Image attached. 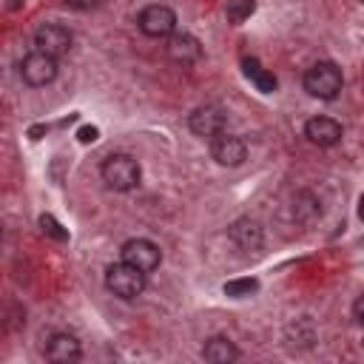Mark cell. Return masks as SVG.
Listing matches in <instances>:
<instances>
[{"label": "cell", "instance_id": "cell-15", "mask_svg": "<svg viewBox=\"0 0 364 364\" xmlns=\"http://www.w3.org/2000/svg\"><path fill=\"white\" fill-rule=\"evenodd\" d=\"M242 68H245V77H247L262 94H273V91H276V77H273L256 57H245V60H242Z\"/></svg>", "mask_w": 364, "mask_h": 364}, {"label": "cell", "instance_id": "cell-4", "mask_svg": "<svg viewBox=\"0 0 364 364\" xmlns=\"http://www.w3.org/2000/svg\"><path fill=\"white\" fill-rule=\"evenodd\" d=\"M136 26H139V31H142L145 37L162 40V37H171V34L176 31V14H173V9L154 3V6H145V9L139 11Z\"/></svg>", "mask_w": 364, "mask_h": 364}, {"label": "cell", "instance_id": "cell-11", "mask_svg": "<svg viewBox=\"0 0 364 364\" xmlns=\"http://www.w3.org/2000/svg\"><path fill=\"white\" fill-rule=\"evenodd\" d=\"M230 239H233V245L239 247V250H245V253H253V250H259L262 247V242H264V230H262V225L256 222V219H250V216H242V219H236L233 225H230Z\"/></svg>", "mask_w": 364, "mask_h": 364}, {"label": "cell", "instance_id": "cell-14", "mask_svg": "<svg viewBox=\"0 0 364 364\" xmlns=\"http://www.w3.org/2000/svg\"><path fill=\"white\" fill-rule=\"evenodd\" d=\"M202 358L210 361V364H228V361H236V358H239V350H236V344H233L230 338H225V336H213V338L205 341V347H202Z\"/></svg>", "mask_w": 364, "mask_h": 364}, {"label": "cell", "instance_id": "cell-25", "mask_svg": "<svg viewBox=\"0 0 364 364\" xmlns=\"http://www.w3.org/2000/svg\"><path fill=\"white\" fill-rule=\"evenodd\" d=\"M361 3H364V0H361Z\"/></svg>", "mask_w": 364, "mask_h": 364}, {"label": "cell", "instance_id": "cell-8", "mask_svg": "<svg viewBox=\"0 0 364 364\" xmlns=\"http://www.w3.org/2000/svg\"><path fill=\"white\" fill-rule=\"evenodd\" d=\"M71 40H74L71 31H68L65 26H60V23H43V26H37V31H34V46H37L40 51L51 54V57L68 54Z\"/></svg>", "mask_w": 364, "mask_h": 364}, {"label": "cell", "instance_id": "cell-9", "mask_svg": "<svg viewBox=\"0 0 364 364\" xmlns=\"http://www.w3.org/2000/svg\"><path fill=\"white\" fill-rule=\"evenodd\" d=\"M210 156L225 168H236V165H242L247 159V145L236 134L222 131V134H216L210 139Z\"/></svg>", "mask_w": 364, "mask_h": 364}, {"label": "cell", "instance_id": "cell-16", "mask_svg": "<svg viewBox=\"0 0 364 364\" xmlns=\"http://www.w3.org/2000/svg\"><path fill=\"white\" fill-rule=\"evenodd\" d=\"M318 213H321L318 199L310 191L296 193V199H293V216H296V222H313Z\"/></svg>", "mask_w": 364, "mask_h": 364}, {"label": "cell", "instance_id": "cell-22", "mask_svg": "<svg viewBox=\"0 0 364 364\" xmlns=\"http://www.w3.org/2000/svg\"><path fill=\"white\" fill-rule=\"evenodd\" d=\"M353 318H355V321L364 327V293H361V296L353 301Z\"/></svg>", "mask_w": 364, "mask_h": 364}, {"label": "cell", "instance_id": "cell-12", "mask_svg": "<svg viewBox=\"0 0 364 364\" xmlns=\"http://www.w3.org/2000/svg\"><path fill=\"white\" fill-rule=\"evenodd\" d=\"M80 355H82V347L71 333H54L46 344V358L54 364H74L80 361Z\"/></svg>", "mask_w": 364, "mask_h": 364}, {"label": "cell", "instance_id": "cell-21", "mask_svg": "<svg viewBox=\"0 0 364 364\" xmlns=\"http://www.w3.org/2000/svg\"><path fill=\"white\" fill-rule=\"evenodd\" d=\"M68 9H77V11H88L94 6H100V0H63Z\"/></svg>", "mask_w": 364, "mask_h": 364}, {"label": "cell", "instance_id": "cell-19", "mask_svg": "<svg viewBox=\"0 0 364 364\" xmlns=\"http://www.w3.org/2000/svg\"><path fill=\"white\" fill-rule=\"evenodd\" d=\"M40 228H43V233H48V236L57 239V242H65V239H68V230H65L51 213H43V216H40Z\"/></svg>", "mask_w": 364, "mask_h": 364}, {"label": "cell", "instance_id": "cell-6", "mask_svg": "<svg viewBox=\"0 0 364 364\" xmlns=\"http://www.w3.org/2000/svg\"><path fill=\"white\" fill-rule=\"evenodd\" d=\"M119 253H122V262L139 267L142 273H154L162 262V250L151 239H128Z\"/></svg>", "mask_w": 364, "mask_h": 364}, {"label": "cell", "instance_id": "cell-2", "mask_svg": "<svg viewBox=\"0 0 364 364\" xmlns=\"http://www.w3.org/2000/svg\"><path fill=\"white\" fill-rule=\"evenodd\" d=\"M304 91L318 100H333L341 91V68L330 60H318L304 71Z\"/></svg>", "mask_w": 364, "mask_h": 364}, {"label": "cell", "instance_id": "cell-18", "mask_svg": "<svg viewBox=\"0 0 364 364\" xmlns=\"http://www.w3.org/2000/svg\"><path fill=\"white\" fill-rule=\"evenodd\" d=\"M225 296H233V299H245V296H250V293H256L259 290V282L253 279V276H245V279H230V282H225Z\"/></svg>", "mask_w": 364, "mask_h": 364}, {"label": "cell", "instance_id": "cell-17", "mask_svg": "<svg viewBox=\"0 0 364 364\" xmlns=\"http://www.w3.org/2000/svg\"><path fill=\"white\" fill-rule=\"evenodd\" d=\"M253 11H256V0H230L225 9V17H228V23L242 26Z\"/></svg>", "mask_w": 364, "mask_h": 364}, {"label": "cell", "instance_id": "cell-5", "mask_svg": "<svg viewBox=\"0 0 364 364\" xmlns=\"http://www.w3.org/2000/svg\"><path fill=\"white\" fill-rule=\"evenodd\" d=\"M20 77H23L28 85H34V88L48 85V82L57 77V57H51V54H46V51L34 48L31 54L23 57V63H20Z\"/></svg>", "mask_w": 364, "mask_h": 364}, {"label": "cell", "instance_id": "cell-1", "mask_svg": "<svg viewBox=\"0 0 364 364\" xmlns=\"http://www.w3.org/2000/svg\"><path fill=\"white\" fill-rule=\"evenodd\" d=\"M100 173H102V182H105L111 191L125 193V191H134V188L139 185L142 168H139V162H136L131 154H111V156L102 162Z\"/></svg>", "mask_w": 364, "mask_h": 364}, {"label": "cell", "instance_id": "cell-20", "mask_svg": "<svg viewBox=\"0 0 364 364\" xmlns=\"http://www.w3.org/2000/svg\"><path fill=\"white\" fill-rule=\"evenodd\" d=\"M97 136H100V131H97L94 125H82V128L77 131V139H80L82 145H88V142H94Z\"/></svg>", "mask_w": 364, "mask_h": 364}, {"label": "cell", "instance_id": "cell-10", "mask_svg": "<svg viewBox=\"0 0 364 364\" xmlns=\"http://www.w3.org/2000/svg\"><path fill=\"white\" fill-rule=\"evenodd\" d=\"M165 54L176 65H193L202 60V43L188 31H173L165 43Z\"/></svg>", "mask_w": 364, "mask_h": 364}, {"label": "cell", "instance_id": "cell-13", "mask_svg": "<svg viewBox=\"0 0 364 364\" xmlns=\"http://www.w3.org/2000/svg\"><path fill=\"white\" fill-rule=\"evenodd\" d=\"M304 136L318 148H330V145L341 142V125L330 117H313L304 122Z\"/></svg>", "mask_w": 364, "mask_h": 364}, {"label": "cell", "instance_id": "cell-3", "mask_svg": "<svg viewBox=\"0 0 364 364\" xmlns=\"http://www.w3.org/2000/svg\"><path fill=\"white\" fill-rule=\"evenodd\" d=\"M145 276H148V273H142L139 267H134V264H128V262H117V264H108V267H105V287H108L114 296L131 301V299L142 296V290H145Z\"/></svg>", "mask_w": 364, "mask_h": 364}, {"label": "cell", "instance_id": "cell-23", "mask_svg": "<svg viewBox=\"0 0 364 364\" xmlns=\"http://www.w3.org/2000/svg\"><path fill=\"white\" fill-rule=\"evenodd\" d=\"M43 131H46V125H34V128L28 131V136H31V139H40V134H43Z\"/></svg>", "mask_w": 364, "mask_h": 364}, {"label": "cell", "instance_id": "cell-7", "mask_svg": "<svg viewBox=\"0 0 364 364\" xmlns=\"http://www.w3.org/2000/svg\"><path fill=\"white\" fill-rule=\"evenodd\" d=\"M225 125H228V117H225V111H222L219 105H199V108H193L191 117H188V128H191L196 136L208 139V142H210L216 134H222Z\"/></svg>", "mask_w": 364, "mask_h": 364}, {"label": "cell", "instance_id": "cell-24", "mask_svg": "<svg viewBox=\"0 0 364 364\" xmlns=\"http://www.w3.org/2000/svg\"><path fill=\"white\" fill-rule=\"evenodd\" d=\"M358 219H361V222H364V196H361V199H358Z\"/></svg>", "mask_w": 364, "mask_h": 364}]
</instances>
